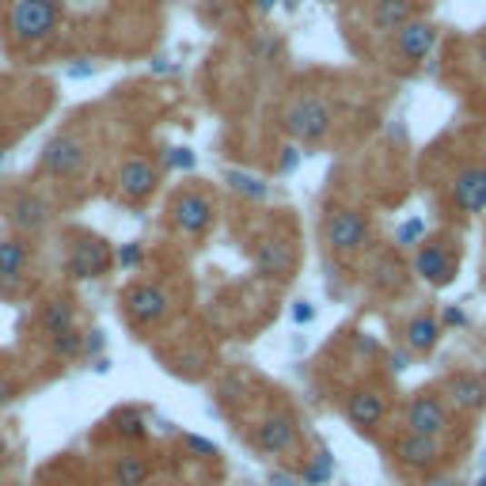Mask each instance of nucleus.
I'll list each match as a JSON object with an SVG mask.
<instances>
[{
    "instance_id": "33",
    "label": "nucleus",
    "mask_w": 486,
    "mask_h": 486,
    "mask_svg": "<svg viewBox=\"0 0 486 486\" xmlns=\"http://www.w3.org/2000/svg\"><path fill=\"white\" fill-rule=\"evenodd\" d=\"M278 167H282L285 175H293V172H297V167H301V149H293V144H285V149H282V160H278Z\"/></svg>"
},
{
    "instance_id": "46",
    "label": "nucleus",
    "mask_w": 486,
    "mask_h": 486,
    "mask_svg": "<svg viewBox=\"0 0 486 486\" xmlns=\"http://www.w3.org/2000/svg\"><path fill=\"white\" fill-rule=\"evenodd\" d=\"M475 486H486V475H482V479H479V482H475Z\"/></svg>"
},
{
    "instance_id": "21",
    "label": "nucleus",
    "mask_w": 486,
    "mask_h": 486,
    "mask_svg": "<svg viewBox=\"0 0 486 486\" xmlns=\"http://www.w3.org/2000/svg\"><path fill=\"white\" fill-rule=\"evenodd\" d=\"M418 12V0H376L372 5V27L384 31V35H395L399 27H407Z\"/></svg>"
},
{
    "instance_id": "19",
    "label": "nucleus",
    "mask_w": 486,
    "mask_h": 486,
    "mask_svg": "<svg viewBox=\"0 0 486 486\" xmlns=\"http://www.w3.org/2000/svg\"><path fill=\"white\" fill-rule=\"evenodd\" d=\"M437 46V27L430 24V19H411L407 27L395 31V54L403 61H422L430 57Z\"/></svg>"
},
{
    "instance_id": "20",
    "label": "nucleus",
    "mask_w": 486,
    "mask_h": 486,
    "mask_svg": "<svg viewBox=\"0 0 486 486\" xmlns=\"http://www.w3.org/2000/svg\"><path fill=\"white\" fill-rule=\"evenodd\" d=\"M35 323H38V334H46V342H50V338H57V334H65V331L76 327V304L69 297H50L46 304L38 308Z\"/></svg>"
},
{
    "instance_id": "17",
    "label": "nucleus",
    "mask_w": 486,
    "mask_h": 486,
    "mask_svg": "<svg viewBox=\"0 0 486 486\" xmlns=\"http://www.w3.org/2000/svg\"><path fill=\"white\" fill-rule=\"evenodd\" d=\"M384 414H388V395L380 392V388H357V392L346 399V418H350L362 433L376 430L380 422H384Z\"/></svg>"
},
{
    "instance_id": "2",
    "label": "nucleus",
    "mask_w": 486,
    "mask_h": 486,
    "mask_svg": "<svg viewBox=\"0 0 486 486\" xmlns=\"http://www.w3.org/2000/svg\"><path fill=\"white\" fill-rule=\"evenodd\" d=\"M61 0H15L8 12V31L24 46H38L57 31Z\"/></svg>"
},
{
    "instance_id": "38",
    "label": "nucleus",
    "mask_w": 486,
    "mask_h": 486,
    "mask_svg": "<svg viewBox=\"0 0 486 486\" xmlns=\"http://www.w3.org/2000/svg\"><path fill=\"white\" fill-rule=\"evenodd\" d=\"M95 73V65H88V61H80V65H69V76L73 80H84V76H92Z\"/></svg>"
},
{
    "instance_id": "23",
    "label": "nucleus",
    "mask_w": 486,
    "mask_h": 486,
    "mask_svg": "<svg viewBox=\"0 0 486 486\" xmlns=\"http://www.w3.org/2000/svg\"><path fill=\"white\" fill-rule=\"evenodd\" d=\"M149 482V460L125 452L114 460V486H144Z\"/></svg>"
},
{
    "instance_id": "4",
    "label": "nucleus",
    "mask_w": 486,
    "mask_h": 486,
    "mask_svg": "<svg viewBox=\"0 0 486 486\" xmlns=\"http://www.w3.org/2000/svg\"><path fill=\"white\" fill-rule=\"evenodd\" d=\"M122 308L134 327H156L167 320V312H172V297L153 282H137L122 293Z\"/></svg>"
},
{
    "instance_id": "37",
    "label": "nucleus",
    "mask_w": 486,
    "mask_h": 486,
    "mask_svg": "<svg viewBox=\"0 0 486 486\" xmlns=\"http://www.w3.org/2000/svg\"><path fill=\"white\" fill-rule=\"evenodd\" d=\"M297 482H301L297 475H285V471H273L270 475V486H297Z\"/></svg>"
},
{
    "instance_id": "10",
    "label": "nucleus",
    "mask_w": 486,
    "mask_h": 486,
    "mask_svg": "<svg viewBox=\"0 0 486 486\" xmlns=\"http://www.w3.org/2000/svg\"><path fill=\"white\" fill-rule=\"evenodd\" d=\"M160 190V167L149 156H130L118 167V194L125 202H149Z\"/></svg>"
},
{
    "instance_id": "14",
    "label": "nucleus",
    "mask_w": 486,
    "mask_h": 486,
    "mask_svg": "<svg viewBox=\"0 0 486 486\" xmlns=\"http://www.w3.org/2000/svg\"><path fill=\"white\" fill-rule=\"evenodd\" d=\"M441 399L463 414H479L486 407V380L479 372H452L445 380V395Z\"/></svg>"
},
{
    "instance_id": "9",
    "label": "nucleus",
    "mask_w": 486,
    "mask_h": 486,
    "mask_svg": "<svg viewBox=\"0 0 486 486\" xmlns=\"http://www.w3.org/2000/svg\"><path fill=\"white\" fill-rule=\"evenodd\" d=\"M449 430V403L433 392H418L407 403V433H422V437H437Z\"/></svg>"
},
{
    "instance_id": "42",
    "label": "nucleus",
    "mask_w": 486,
    "mask_h": 486,
    "mask_svg": "<svg viewBox=\"0 0 486 486\" xmlns=\"http://www.w3.org/2000/svg\"><path fill=\"white\" fill-rule=\"evenodd\" d=\"M479 61H482V65H486V38L479 42Z\"/></svg>"
},
{
    "instance_id": "22",
    "label": "nucleus",
    "mask_w": 486,
    "mask_h": 486,
    "mask_svg": "<svg viewBox=\"0 0 486 486\" xmlns=\"http://www.w3.org/2000/svg\"><path fill=\"white\" fill-rule=\"evenodd\" d=\"M441 323H437V315H430V312H422V315H414V320L403 327V342H407V350L411 353H430L437 342H441Z\"/></svg>"
},
{
    "instance_id": "30",
    "label": "nucleus",
    "mask_w": 486,
    "mask_h": 486,
    "mask_svg": "<svg viewBox=\"0 0 486 486\" xmlns=\"http://www.w3.org/2000/svg\"><path fill=\"white\" fill-rule=\"evenodd\" d=\"M114 259H118V266L134 270V266H141V263H144V251H141V243H122Z\"/></svg>"
},
{
    "instance_id": "15",
    "label": "nucleus",
    "mask_w": 486,
    "mask_h": 486,
    "mask_svg": "<svg viewBox=\"0 0 486 486\" xmlns=\"http://www.w3.org/2000/svg\"><path fill=\"white\" fill-rule=\"evenodd\" d=\"M5 217L12 221L15 232H42V228L50 224V217H54V205L42 198V194H35V190H24V194H15L8 202V213Z\"/></svg>"
},
{
    "instance_id": "41",
    "label": "nucleus",
    "mask_w": 486,
    "mask_h": 486,
    "mask_svg": "<svg viewBox=\"0 0 486 486\" xmlns=\"http://www.w3.org/2000/svg\"><path fill=\"white\" fill-rule=\"evenodd\" d=\"M388 369H392V372H403V369H407V353H395Z\"/></svg>"
},
{
    "instance_id": "45",
    "label": "nucleus",
    "mask_w": 486,
    "mask_h": 486,
    "mask_svg": "<svg viewBox=\"0 0 486 486\" xmlns=\"http://www.w3.org/2000/svg\"><path fill=\"white\" fill-rule=\"evenodd\" d=\"M76 5H99V0H76Z\"/></svg>"
},
{
    "instance_id": "48",
    "label": "nucleus",
    "mask_w": 486,
    "mask_h": 486,
    "mask_svg": "<svg viewBox=\"0 0 486 486\" xmlns=\"http://www.w3.org/2000/svg\"><path fill=\"white\" fill-rule=\"evenodd\" d=\"M482 460H486V452H482Z\"/></svg>"
},
{
    "instance_id": "26",
    "label": "nucleus",
    "mask_w": 486,
    "mask_h": 486,
    "mask_svg": "<svg viewBox=\"0 0 486 486\" xmlns=\"http://www.w3.org/2000/svg\"><path fill=\"white\" fill-rule=\"evenodd\" d=\"M331 475H334V460H331V452H320L301 471V482L304 486H323V482H331Z\"/></svg>"
},
{
    "instance_id": "8",
    "label": "nucleus",
    "mask_w": 486,
    "mask_h": 486,
    "mask_svg": "<svg viewBox=\"0 0 486 486\" xmlns=\"http://www.w3.org/2000/svg\"><path fill=\"white\" fill-rule=\"evenodd\" d=\"M414 273L426 285L433 289H445L456 282V273H460V255H456V247L449 243H422L418 247V255H414Z\"/></svg>"
},
{
    "instance_id": "40",
    "label": "nucleus",
    "mask_w": 486,
    "mask_h": 486,
    "mask_svg": "<svg viewBox=\"0 0 486 486\" xmlns=\"http://www.w3.org/2000/svg\"><path fill=\"white\" fill-rule=\"evenodd\" d=\"M251 5L259 8V15H270L273 8H278V0H251Z\"/></svg>"
},
{
    "instance_id": "27",
    "label": "nucleus",
    "mask_w": 486,
    "mask_h": 486,
    "mask_svg": "<svg viewBox=\"0 0 486 486\" xmlns=\"http://www.w3.org/2000/svg\"><path fill=\"white\" fill-rule=\"evenodd\" d=\"M80 350H84V334L76 327L65 331V334H57V338H50V353L54 357H80Z\"/></svg>"
},
{
    "instance_id": "16",
    "label": "nucleus",
    "mask_w": 486,
    "mask_h": 486,
    "mask_svg": "<svg viewBox=\"0 0 486 486\" xmlns=\"http://www.w3.org/2000/svg\"><path fill=\"white\" fill-rule=\"evenodd\" d=\"M293 266H297V259H293V243L289 240H282V236L259 240V247H255V270L263 273V278L285 282V278H293Z\"/></svg>"
},
{
    "instance_id": "47",
    "label": "nucleus",
    "mask_w": 486,
    "mask_h": 486,
    "mask_svg": "<svg viewBox=\"0 0 486 486\" xmlns=\"http://www.w3.org/2000/svg\"><path fill=\"white\" fill-rule=\"evenodd\" d=\"M0 164H5V149H0Z\"/></svg>"
},
{
    "instance_id": "24",
    "label": "nucleus",
    "mask_w": 486,
    "mask_h": 486,
    "mask_svg": "<svg viewBox=\"0 0 486 486\" xmlns=\"http://www.w3.org/2000/svg\"><path fill=\"white\" fill-rule=\"evenodd\" d=\"M111 433L118 441H144V433H149V426H144V414L134 411V407H122L111 414Z\"/></svg>"
},
{
    "instance_id": "44",
    "label": "nucleus",
    "mask_w": 486,
    "mask_h": 486,
    "mask_svg": "<svg viewBox=\"0 0 486 486\" xmlns=\"http://www.w3.org/2000/svg\"><path fill=\"white\" fill-rule=\"evenodd\" d=\"M5 456H8V441H5V437H0V460H5Z\"/></svg>"
},
{
    "instance_id": "18",
    "label": "nucleus",
    "mask_w": 486,
    "mask_h": 486,
    "mask_svg": "<svg viewBox=\"0 0 486 486\" xmlns=\"http://www.w3.org/2000/svg\"><path fill=\"white\" fill-rule=\"evenodd\" d=\"M27 263H31L27 240H19V236L0 240V297H5V293H15L19 285H24Z\"/></svg>"
},
{
    "instance_id": "11",
    "label": "nucleus",
    "mask_w": 486,
    "mask_h": 486,
    "mask_svg": "<svg viewBox=\"0 0 486 486\" xmlns=\"http://www.w3.org/2000/svg\"><path fill=\"white\" fill-rule=\"evenodd\" d=\"M395 460L411 471H433L441 460H445V445L437 437H422V433H403L395 441Z\"/></svg>"
},
{
    "instance_id": "32",
    "label": "nucleus",
    "mask_w": 486,
    "mask_h": 486,
    "mask_svg": "<svg viewBox=\"0 0 486 486\" xmlns=\"http://www.w3.org/2000/svg\"><path fill=\"white\" fill-rule=\"evenodd\" d=\"M183 441H186V449H190V452H202V456H217V445H213V441H205V437H198V433H186Z\"/></svg>"
},
{
    "instance_id": "39",
    "label": "nucleus",
    "mask_w": 486,
    "mask_h": 486,
    "mask_svg": "<svg viewBox=\"0 0 486 486\" xmlns=\"http://www.w3.org/2000/svg\"><path fill=\"white\" fill-rule=\"evenodd\" d=\"M12 395H15V388L8 384L5 376H0V407H5V403H12Z\"/></svg>"
},
{
    "instance_id": "29",
    "label": "nucleus",
    "mask_w": 486,
    "mask_h": 486,
    "mask_svg": "<svg viewBox=\"0 0 486 486\" xmlns=\"http://www.w3.org/2000/svg\"><path fill=\"white\" fill-rule=\"evenodd\" d=\"M164 164H167V167H175V172H190V167L198 164V156L190 153V149H183V144H175V149H167V153H164Z\"/></svg>"
},
{
    "instance_id": "43",
    "label": "nucleus",
    "mask_w": 486,
    "mask_h": 486,
    "mask_svg": "<svg viewBox=\"0 0 486 486\" xmlns=\"http://www.w3.org/2000/svg\"><path fill=\"white\" fill-rule=\"evenodd\" d=\"M282 5H285L289 12H297V5H301V0H282Z\"/></svg>"
},
{
    "instance_id": "34",
    "label": "nucleus",
    "mask_w": 486,
    "mask_h": 486,
    "mask_svg": "<svg viewBox=\"0 0 486 486\" xmlns=\"http://www.w3.org/2000/svg\"><path fill=\"white\" fill-rule=\"evenodd\" d=\"M437 323H441V331H445V327H468V315H463L460 308H445Z\"/></svg>"
},
{
    "instance_id": "25",
    "label": "nucleus",
    "mask_w": 486,
    "mask_h": 486,
    "mask_svg": "<svg viewBox=\"0 0 486 486\" xmlns=\"http://www.w3.org/2000/svg\"><path fill=\"white\" fill-rule=\"evenodd\" d=\"M228 186L236 190V194L251 198V202H263L270 194V186L263 179H255V175H247V172H228Z\"/></svg>"
},
{
    "instance_id": "7",
    "label": "nucleus",
    "mask_w": 486,
    "mask_h": 486,
    "mask_svg": "<svg viewBox=\"0 0 486 486\" xmlns=\"http://www.w3.org/2000/svg\"><path fill=\"white\" fill-rule=\"evenodd\" d=\"M213 217H217V209L202 190H183V194H175V202H172V224L183 232V236H194V240L205 236V232L213 228Z\"/></svg>"
},
{
    "instance_id": "13",
    "label": "nucleus",
    "mask_w": 486,
    "mask_h": 486,
    "mask_svg": "<svg viewBox=\"0 0 486 486\" xmlns=\"http://www.w3.org/2000/svg\"><path fill=\"white\" fill-rule=\"evenodd\" d=\"M452 205L463 217H479L486 213V167L471 164L452 179Z\"/></svg>"
},
{
    "instance_id": "3",
    "label": "nucleus",
    "mask_w": 486,
    "mask_h": 486,
    "mask_svg": "<svg viewBox=\"0 0 486 486\" xmlns=\"http://www.w3.org/2000/svg\"><path fill=\"white\" fill-rule=\"evenodd\" d=\"M114 263V251L107 240H99V236H73L69 243V255H65V273L76 282H95L103 278V273L111 270Z\"/></svg>"
},
{
    "instance_id": "5",
    "label": "nucleus",
    "mask_w": 486,
    "mask_h": 486,
    "mask_svg": "<svg viewBox=\"0 0 486 486\" xmlns=\"http://www.w3.org/2000/svg\"><path fill=\"white\" fill-rule=\"evenodd\" d=\"M84 164H88V149L73 134H54L42 144V156H38V167L54 179H76L84 172Z\"/></svg>"
},
{
    "instance_id": "28",
    "label": "nucleus",
    "mask_w": 486,
    "mask_h": 486,
    "mask_svg": "<svg viewBox=\"0 0 486 486\" xmlns=\"http://www.w3.org/2000/svg\"><path fill=\"white\" fill-rule=\"evenodd\" d=\"M422 236H426V224H422L418 217H411V221L399 224L395 243H399V247H422Z\"/></svg>"
},
{
    "instance_id": "35",
    "label": "nucleus",
    "mask_w": 486,
    "mask_h": 486,
    "mask_svg": "<svg viewBox=\"0 0 486 486\" xmlns=\"http://www.w3.org/2000/svg\"><path fill=\"white\" fill-rule=\"evenodd\" d=\"M293 320H297V323H312L315 320V308L308 301H297V304H293Z\"/></svg>"
},
{
    "instance_id": "31",
    "label": "nucleus",
    "mask_w": 486,
    "mask_h": 486,
    "mask_svg": "<svg viewBox=\"0 0 486 486\" xmlns=\"http://www.w3.org/2000/svg\"><path fill=\"white\" fill-rule=\"evenodd\" d=\"M278 54H282V42H278V38H266V35L255 38V57H259V61H273Z\"/></svg>"
},
{
    "instance_id": "1",
    "label": "nucleus",
    "mask_w": 486,
    "mask_h": 486,
    "mask_svg": "<svg viewBox=\"0 0 486 486\" xmlns=\"http://www.w3.org/2000/svg\"><path fill=\"white\" fill-rule=\"evenodd\" d=\"M282 130L297 144H320L334 130V114H331V107L320 95H301V99H293L285 107Z\"/></svg>"
},
{
    "instance_id": "6",
    "label": "nucleus",
    "mask_w": 486,
    "mask_h": 486,
    "mask_svg": "<svg viewBox=\"0 0 486 486\" xmlns=\"http://www.w3.org/2000/svg\"><path fill=\"white\" fill-rule=\"evenodd\" d=\"M327 247L334 255H362L369 247V221L365 213H357V209H334L327 217Z\"/></svg>"
},
{
    "instance_id": "36",
    "label": "nucleus",
    "mask_w": 486,
    "mask_h": 486,
    "mask_svg": "<svg viewBox=\"0 0 486 486\" xmlns=\"http://www.w3.org/2000/svg\"><path fill=\"white\" fill-rule=\"evenodd\" d=\"M103 346V331H88V338H84V350L80 353H95Z\"/></svg>"
},
{
    "instance_id": "12",
    "label": "nucleus",
    "mask_w": 486,
    "mask_h": 486,
    "mask_svg": "<svg viewBox=\"0 0 486 486\" xmlns=\"http://www.w3.org/2000/svg\"><path fill=\"white\" fill-rule=\"evenodd\" d=\"M255 449L259 452H270V456H282V452H293L297 449V441H301V430H297V422H293V414H266L259 422V430H255Z\"/></svg>"
}]
</instances>
